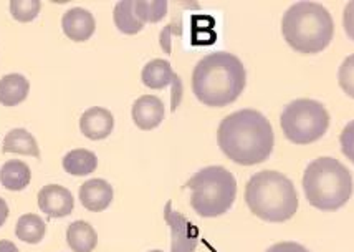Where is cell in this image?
Returning <instances> with one entry per match:
<instances>
[{
    "label": "cell",
    "mask_w": 354,
    "mask_h": 252,
    "mask_svg": "<svg viewBox=\"0 0 354 252\" xmlns=\"http://www.w3.org/2000/svg\"><path fill=\"white\" fill-rule=\"evenodd\" d=\"M217 143L222 153L234 163L254 166L270 158L275 134L267 116L252 108H243L221 121Z\"/></svg>",
    "instance_id": "1"
},
{
    "label": "cell",
    "mask_w": 354,
    "mask_h": 252,
    "mask_svg": "<svg viewBox=\"0 0 354 252\" xmlns=\"http://www.w3.org/2000/svg\"><path fill=\"white\" fill-rule=\"evenodd\" d=\"M247 85L242 60L229 52L205 55L192 71V91L201 103L222 108L234 103Z\"/></svg>",
    "instance_id": "2"
},
{
    "label": "cell",
    "mask_w": 354,
    "mask_h": 252,
    "mask_svg": "<svg viewBox=\"0 0 354 252\" xmlns=\"http://www.w3.org/2000/svg\"><path fill=\"white\" fill-rule=\"evenodd\" d=\"M286 44L303 55H315L330 45L335 22L326 7L316 2H297L286 8L281 19Z\"/></svg>",
    "instance_id": "3"
},
{
    "label": "cell",
    "mask_w": 354,
    "mask_h": 252,
    "mask_svg": "<svg viewBox=\"0 0 354 252\" xmlns=\"http://www.w3.org/2000/svg\"><path fill=\"white\" fill-rule=\"evenodd\" d=\"M245 203L252 214L268 222H285L298 211V195L292 179L273 170L260 171L248 179Z\"/></svg>",
    "instance_id": "4"
},
{
    "label": "cell",
    "mask_w": 354,
    "mask_h": 252,
    "mask_svg": "<svg viewBox=\"0 0 354 252\" xmlns=\"http://www.w3.org/2000/svg\"><path fill=\"white\" fill-rule=\"evenodd\" d=\"M306 199L319 211H338L353 196V174L338 159L323 156L311 161L303 174Z\"/></svg>",
    "instance_id": "5"
},
{
    "label": "cell",
    "mask_w": 354,
    "mask_h": 252,
    "mask_svg": "<svg viewBox=\"0 0 354 252\" xmlns=\"http://www.w3.org/2000/svg\"><path fill=\"white\" fill-rule=\"evenodd\" d=\"M191 189V206L201 217L225 214L237 197V179L223 166H207L185 183Z\"/></svg>",
    "instance_id": "6"
},
{
    "label": "cell",
    "mask_w": 354,
    "mask_h": 252,
    "mask_svg": "<svg viewBox=\"0 0 354 252\" xmlns=\"http://www.w3.org/2000/svg\"><path fill=\"white\" fill-rule=\"evenodd\" d=\"M280 125L286 140L295 145H310L326 134L330 113L316 100L298 98L283 108Z\"/></svg>",
    "instance_id": "7"
},
{
    "label": "cell",
    "mask_w": 354,
    "mask_h": 252,
    "mask_svg": "<svg viewBox=\"0 0 354 252\" xmlns=\"http://www.w3.org/2000/svg\"><path fill=\"white\" fill-rule=\"evenodd\" d=\"M141 80L147 88H153V90L172 87V110H176L177 105L180 103V98H183V82L172 70L169 62L164 60V58H156V60L146 63V66L142 69Z\"/></svg>",
    "instance_id": "8"
},
{
    "label": "cell",
    "mask_w": 354,
    "mask_h": 252,
    "mask_svg": "<svg viewBox=\"0 0 354 252\" xmlns=\"http://www.w3.org/2000/svg\"><path fill=\"white\" fill-rule=\"evenodd\" d=\"M164 219L171 229V252H194L199 244V229L184 214L172 209L171 201L164 208Z\"/></svg>",
    "instance_id": "9"
},
{
    "label": "cell",
    "mask_w": 354,
    "mask_h": 252,
    "mask_svg": "<svg viewBox=\"0 0 354 252\" xmlns=\"http://www.w3.org/2000/svg\"><path fill=\"white\" fill-rule=\"evenodd\" d=\"M73 195L60 184H46L39 192V208L48 217H65L73 211Z\"/></svg>",
    "instance_id": "10"
},
{
    "label": "cell",
    "mask_w": 354,
    "mask_h": 252,
    "mask_svg": "<svg viewBox=\"0 0 354 252\" xmlns=\"http://www.w3.org/2000/svg\"><path fill=\"white\" fill-rule=\"evenodd\" d=\"M63 33L73 42H86L95 33L96 22L90 10L82 7L70 8L62 17Z\"/></svg>",
    "instance_id": "11"
},
{
    "label": "cell",
    "mask_w": 354,
    "mask_h": 252,
    "mask_svg": "<svg viewBox=\"0 0 354 252\" xmlns=\"http://www.w3.org/2000/svg\"><path fill=\"white\" fill-rule=\"evenodd\" d=\"M164 103L161 98L154 95H145L141 98H138L133 105L131 116L134 125L138 126L139 129H145V132H149V129L158 128L164 120Z\"/></svg>",
    "instance_id": "12"
},
{
    "label": "cell",
    "mask_w": 354,
    "mask_h": 252,
    "mask_svg": "<svg viewBox=\"0 0 354 252\" xmlns=\"http://www.w3.org/2000/svg\"><path fill=\"white\" fill-rule=\"evenodd\" d=\"M115 128V118H113L111 111L106 108L93 107L83 113L80 118V129L85 134L88 140L98 141L104 140L111 134Z\"/></svg>",
    "instance_id": "13"
},
{
    "label": "cell",
    "mask_w": 354,
    "mask_h": 252,
    "mask_svg": "<svg viewBox=\"0 0 354 252\" xmlns=\"http://www.w3.org/2000/svg\"><path fill=\"white\" fill-rule=\"evenodd\" d=\"M78 196L83 208H86L91 213H101L111 204L115 191L108 181L95 178L82 184Z\"/></svg>",
    "instance_id": "14"
},
{
    "label": "cell",
    "mask_w": 354,
    "mask_h": 252,
    "mask_svg": "<svg viewBox=\"0 0 354 252\" xmlns=\"http://www.w3.org/2000/svg\"><path fill=\"white\" fill-rule=\"evenodd\" d=\"M30 91V83L20 73H8L0 78V105L17 107L25 102Z\"/></svg>",
    "instance_id": "15"
},
{
    "label": "cell",
    "mask_w": 354,
    "mask_h": 252,
    "mask_svg": "<svg viewBox=\"0 0 354 252\" xmlns=\"http://www.w3.org/2000/svg\"><path fill=\"white\" fill-rule=\"evenodd\" d=\"M66 242L73 252H91L98 244V234L90 222L75 221L66 229Z\"/></svg>",
    "instance_id": "16"
},
{
    "label": "cell",
    "mask_w": 354,
    "mask_h": 252,
    "mask_svg": "<svg viewBox=\"0 0 354 252\" xmlns=\"http://www.w3.org/2000/svg\"><path fill=\"white\" fill-rule=\"evenodd\" d=\"M30 179L32 171L24 161L12 159L0 168V183L8 191H22L30 184Z\"/></svg>",
    "instance_id": "17"
},
{
    "label": "cell",
    "mask_w": 354,
    "mask_h": 252,
    "mask_svg": "<svg viewBox=\"0 0 354 252\" xmlns=\"http://www.w3.org/2000/svg\"><path fill=\"white\" fill-rule=\"evenodd\" d=\"M3 153H19L27 154V156L40 158V148L32 133L24 128L10 129L3 138Z\"/></svg>",
    "instance_id": "18"
},
{
    "label": "cell",
    "mask_w": 354,
    "mask_h": 252,
    "mask_svg": "<svg viewBox=\"0 0 354 252\" xmlns=\"http://www.w3.org/2000/svg\"><path fill=\"white\" fill-rule=\"evenodd\" d=\"M63 170L71 176H88L98 168V158L90 150H71L63 158Z\"/></svg>",
    "instance_id": "19"
},
{
    "label": "cell",
    "mask_w": 354,
    "mask_h": 252,
    "mask_svg": "<svg viewBox=\"0 0 354 252\" xmlns=\"http://www.w3.org/2000/svg\"><path fill=\"white\" fill-rule=\"evenodd\" d=\"M46 224L37 214H24L15 226V236L27 244H39L45 237Z\"/></svg>",
    "instance_id": "20"
},
{
    "label": "cell",
    "mask_w": 354,
    "mask_h": 252,
    "mask_svg": "<svg viewBox=\"0 0 354 252\" xmlns=\"http://www.w3.org/2000/svg\"><path fill=\"white\" fill-rule=\"evenodd\" d=\"M113 20H115V25L120 28V32L126 33V35H134L145 28V24L138 19L136 10H134V0L118 2L115 12H113Z\"/></svg>",
    "instance_id": "21"
},
{
    "label": "cell",
    "mask_w": 354,
    "mask_h": 252,
    "mask_svg": "<svg viewBox=\"0 0 354 252\" xmlns=\"http://www.w3.org/2000/svg\"><path fill=\"white\" fill-rule=\"evenodd\" d=\"M134 10L142 24H156L166 17L167 2L166 0H153V2L134 0Z\"/></svg>",
    "instance_id": "22"
},
{
    "label": "cell",
    "mask_w": 354,
    "mask_h": 252,
    "mask_svg": "<svg viewBox=\"0 0 354 252\" xmlns=\"http://www.w3.org/2000/svg\"><path fill=\"white\" fill-rule=\"evenodd\" d=\"M40 0H12L10 14L19 22H32L40 14Z\"/></svg>",
    "instance_id": "23"
},
{
    "label": "cell",
    "mask_w": 354,
    "mask_h": 252,
    "mask_svg": "<svg viewBox=\"0 0 354 252\" xmlns=\"http://www.w3.org/2000/svg\"><path fill=\"white\" fill-rule=\"evenodd\" d=\"M338 82L341 90L351 96V98H354V53L341 63L338 71Z\"/></svg>",
    "instance_id": "24"
},
{
    "label": "cell",
    "mask_w": 354,
    "mask_h": 252,
    "mask_svg": "<svg viewBox=\"0 0 354 252\" xmlns=\"http://www.w3.org/2000/svg\"><path fill=\"white\" fill-rule=\"evenodd\" d=\"M339 143L343 154L354 165V120L344 126V129L341 132Z\"/></svg>",
    "instance_id": "25"
},
{
    "label": "cell",
    "mask_w": 354,
    "mask_h": 252,
    "mask_svg": "<svg viewBox=\"0 0 354 252\" xmlns=\"http://www.w3.org/2000/svg\"><path fill=\"white\" fill-rule=\"evenodd\" d=\"M343 27L346 30V35L354 42V2H349L344 7L343 14Z\"/></svg>",
    "instance_id": "26"
},
{
    "label": "cell",
    "mask_w": 354,
    "mask_h": 252,
    "mask_svg": "<svg viewBox=\"0 0 354 252\" xmlns=\"http://www.w3.org/2000/svg\"><path fill=\"white\" fill-rule=\"evenodd\" d=\"M265 252H310V251L306 249L305 246L298 244V242L285 241V242H278V244H273Z\"/></svg>",
    "instance_id": "27"
},
{
    "label": "cell",
    "mask_w": 354,
    "mask_h": 252,
    "mask_svg": "<svg viewBox=\"0 0 354 252\" xmlns=\"http://www.w3.org/2000/svg\"><path fill=\"white\" fill-rule=\"evenodd\" d=\"M7 217H8V206H7L6 201H3L2 197H0V228H2V226L6 224Z\"/></svg>",
    "instance_id": "28"
},
{
    "label": "cell",
    "mask_w": 354,
    "mask_h": 252,
    "mask_svg": "<svg viewBox=\"0 0 354 252\" xmlns=\"http://www.w3.org/2000/svg\"><path fill=\"white\" fill-rule=\"evenodd\" d=\"M0 252H19V247L10 241H0Z\"/></svg>",
    "instance_id": "29"
},
{
    "label": "cell",
    "mask_w": 354,
    "mask_h": 252,
    "mask_svg": "<svg viewBox=\"0 0 354 252\" xmlns=\"http://www.w3.org/2000/svg\"><path fill=\"white\" fill-rule=\"evenodd\" d=\"M149 252H162V251H149Z\"/></svg>",
    "instance_id": "30"
}]
</instances>
